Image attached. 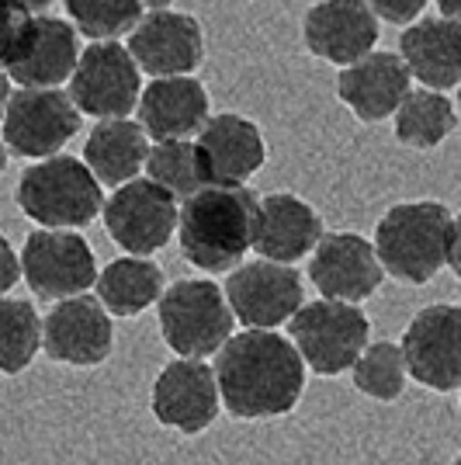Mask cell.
I'll use <instances>...</instances> for the list:
<instances>
[{
  "label": "cell",
  "instance_id": "30bf717a",
  "mask_svg": "<svg viewBox=\"0 0 461 465\" xmlns=\"http://www.w3.org/2000/svg\"><path fill=\"white\" fill-rule=\"evenodd\" d=\"M222 295L232 316L247 330H278L281 323H291V316L306 306L302 274L291 264H274V261L240 264L226 278Z\"/></svg>",
  "mask_w": 461,
  "mask_h": 465
},
{
  "label": "cell",
  "instance_id": "9c48e42d",
  "mask_svg": "<svg viewBox=\"0 0 461 465\" xmlns=\"http://www.w3.org/2000/svg\"><path fill=\"white\" fill-rule=\"evenodd\" d=\"M21 278L39 299L83 295L97 282L94 251L74 230H35L21 247Z\"/></svg>",
  "mask_w": 461,
  "mask_h": 465
},
{
  "label": "cell",
  "instance_id": "d6a6232c",
  "mask_svg": "<svg viewBox=\"0 0 461 465\" xmlns=\"http://www.w3.org/2000/svg\"><path fill=\"white\" fill-rule=\"evenodd\" d=\"M18 278H21V257L15 253L11 240L0 232V295H7V292L15 289Z\"/></svg>",
  "mask_w": 461,
  "mask_h": 465
},
{
  "label": "cell",
  "instance_id": "7a4b0ae2",
  "mask_svg": "<svg viewBox=\"0 0 461 465\" xmlns=\"http://www.w3.org/2000/svg\"><path fill=\"white\" fill-rule=\"evenodd\" d=\"M260 198L247 184H209L191 194L177 213L181 253L198 272H236L240 261L253 251V223Z\"/></svg>",
  "mask_w": 461,
  "mask_h": 465
},
{
  "label": "cell",
  "instance_id": "4dcf8cb0",
  "mask_svg": "<svg viewBox=\"0 0 461 465\" xmlns=\"http://www.w3.org/2000/svg\"><path fill=\"white\" fill-rule=\"evenodd\" d=\"M32 11L18 0H0V70H7L25 45V35L32 28Z\"/></svg>",
  "mask_w": 461,
  "mask_h": 465
},
{
  "label": "cell",
  "instance_id": "484cf974",
  "mask_svg": "<svg viewBox=\"0 0 461 465\" xmlns=\"http://www.w3.org/2000/svg\"><path fill=\"white\" fill-rule=\"evenodd\" d=\"M396 122H392V129H396V139L409 146V150H434V146H441L444 139L455 133V125H458V112H455V101L451 97L437 94V91H409L406 101L399 104V112H396Z\"/></svg>",
  "mask_w": 461,
  "mask_h": 465
},
{
  "label": "cell",
  "instance_id": "e0dca14e",
  "mask_svg": "<svg viewBox=\"0 0 461 465\" xmlns=\"http://www.w3.org/2000/svg\"><path fill=\"white\" fill-rule=\"evenodd\" d=\"M302 39L312 56L327 59L333 66H350L378 42V18L365 0H319L306 11Z\"/></svg>",
  "mask_w": 461,
  "mask_h": 465
},
{
  "label": "cell",
  "instance_id": "e575fe53",
  "mask_svg": "<svg viewBox=\"0 0 461 465\" xmlns=\"http://www.w3.org/2000/svg\"><path fill=\"white\" fill-rule=\"evenodd\" d=\"M437 11H441V18L461 21V0H437Z\"/></svg>",
  "mask_w": 461,
  "mask_h": 465
},
{
  "label": "cell",
  "instance_id": "74e56055",
  "mask_svg": "<svg viewBox=\"0 0 461 465\" xmlns=\"http://www.w3.org/2000/svg\"><path fill=\"white\" fill-rule=\"evenodd\" d=\"M21 7H28V11H45L53 0H18Z\"/></svg>",
  "mask_w": 461,
  "mask_h": 465
},
{
  "label": "cell",
  "instance_id": "6da1fadb",
  "mask_svg": "<svg viewBox=\"0 0 461 465\" xmlns=\"http://www.w3.org/2000/svg\"><path fill=\"white\" fill-rule=\"evenodd\" d=\"M215 382L230 417L270 420L299 407L306 392V361L278 330H243L215 354Z\"/></svg>",
  "mask_w": 461,
  "mask_h": 465
},
{
  "label": "cell",
  "instance_id": "f546056e",
  "mask_svg": "<svg viewBox=\"0 0 461 465\" xmlns=\"http://www.w3.org/2000/svg\"><path fill=\"white\" fill-rule=\"evenodd\" d=\"M70 25L77 35L94 42H115L118 35L132 32L139 18L146 15L139 0H63Z\"/></svg>",
  "mask_w": 461,
  "mask_h": 465
},
{
  "label": "cell",
  "instance_id": "5b68a950",
  "mask_svg": "<svg viewBox=\"0 0 461 465\" xmlns=\"http://www.w3.org/2000/svg\"><path fill=\"white\" fill-rule=\"evenodd\" d=\"M156 316H160V333L167 348L177 358H194V361L219 354L232 337V323H236L222 289L209 278L173 282L160 295Z\"/></svg>",
  "mask_w": 461,
  "mask_h": 465
},
{
  "label": "cell",
  "instance_id": "2e32d148",
  "mask_svg": "<svg viewBox=\"0 0 461 465\" xmlns=\"http://www.w3.org/2000/svg\"><path fill=\"white\" fill-rule=\"evenodd\" d=\"M150 407L160 424L181 430L188 438L209 430L222 410L215 371L194 358H173L171 365H163V371L156 375Z\"/></svg>",
  "mask_w": 461,
  "mask_h": 465
},
{
  "label": "cell",
  "instance_id": "44dd1931",
  "mask_svg": "<svg viewBox=\"0 0 461 465\" xmlns=\"http://www.w3.org/2000/svg\"><path fill=\"white\" fill-rule=\"evenodd\" d=\"M409 70L399 59V53H368L365 59L350 63L340 70L337 77V97L361 122H382L399 112V104L406 101L409 87Z\"/></svg>",
  "mask_w": 461,
  "mask_h": 465
},
{
  "label": "cell",
  "instance_id": "f1b7e54d",
  "mask_svg": "<svg viewBox=\"0 0 461 465\" xmlns=\"http://www.w3.org/2000/svg\"><path fill=\"white\" fill-rule=\"evenodd\" d=\"M406 361L403 348L392 344V341H378V344H368L361 351V358L354 361L350 379L358 392H365L368 400H378V403H392L399 400L406 389Z\"/></svg>",
  "mask_w": 461,
  "mask_h": 465
},
{
  "label": "cell",
  "instance_id": "ac0fdd59",
  "mask_svg": "<svg viewBox=\"0 0 461 465\" xmlns=\"http://www.w3.org/2000/svg\"><path fill=\"white\" fill-rule=\"evenodd\" d=\"M194 150L201 160V171L209 184H247L268 160V146L260 129L250 118L236 115V112H222V115H209L201 125V133L194 139Z\"/></svg>",
  "mask_w": 461,
  "mask_h": 465
},
{
  "label": "cell",
  "instance_id": "cb8c5ba5",
  "mask_svg": "<svg viewBox=\"0 0 461 465\" xmlns=\"http://www.w3.org/2000/svg\"><path fill=\"white\" fill-rule=\"evenodd\" d=\"M150 156V139L142 133V125L132 118H112V122H97L91 136L83 143V163L94 174L97 184L122 188L139 177Z\"/></svg>",
  "mask_w": 461,
  "mask_h": 465
},
{
  "label": "cell",
  "instance_id": "4316f807",
  "mask_svg": "<svg viewBox=\"0 0 461 465\" xmlns=\"http://www.w3.org/2000/svg\"><path fill=\"white\" fill-rule=\"evenodd\" d=\"M42 351V316L28 299L0 295V371L21 375Z\"/></svg>",
  "mask_w": 461,
  "mask_h": 465
},
{
  "label": "cell",
  "instance_id": "603a6c76",
  "mask_svg": "<svg viewBox=\"0 0 461 465\" xmlns=\"http://www.w3.org/2000/svg\"><path fill=\"white\" fill-rule=\"evenodd\" d=\"M399 59L427 91L461 87V21L420 18L399 35Z\"/></svg>",
  "mask_w": 461,
  "mask_h": 465
},
{
  "label": "cell",
  "instance_id": "d4e9b609",
  "mask_svg": "<svg viewBox=\"0 0 461 465\" xmlns=\"http://www.w3.org/2000/svg\"><path fill=\"white\" fill-rule=\"evenodd\" d=\"M97 302L108 316H139L163 295V268L146 257H118L97 272Z\"/></svg>",
  "mask_w": 461,
  "mask_h": 465
},
{
  "label": "cell",
  "instance_id": "277c9868",
  "mask_svg": "<svg viewBox=\"0 0 461 465\" xmlns=\"http://www.w3.org/2000/svg\"><path fill=\"white\" fill-rule=\"evenodd\" d=\"M18 209L39 230H80L91 226L101 209V184L77 156H49L18 177Z\"/></svg>",
  "mask_w": 461,
  "mask_h": 465
},
{
  "label": "cell",
  "instance_id": "5bb4252c",
  "mask_svg": "<svg viewBox=\"0 0 461 465\" xmlns=\"http://www.w3.org/2000/svg\"><path fill=\"white\" fill-rule=\"evenodd\" d=\"M129 56L139 70L153 80L163 77H194L205 59V35L201 25L184 11H153L142 15L129 32Z\"/></svg>",
  "mask_w": 461,
  "mask_h": 465
},
{
  "label": "cell",
  "instance_id": "7c38bea8",
  "mask_svg": "<svg viewBox=\"0 0 461 465\" xmlns=\"http://www.w3.org/2000/svg\"><path fill=\"white\" fill-rule=\"evenodd\" d=\"M399 348L413 382L434 392L461 389V306L437 302L420 310L409 320Z\"/></svg>",
  "mask_w": 461,
  "mask_h": 465
},
{
  "label": "cell",
  "instance_id": "d6986e66",
  "mask_svg": "<svg viewBox=\"0 0 461 465\" xmlns=\"http://www.w3.org/2000/svg\"><path fill=\"white\" fill-rule=\"evenodd\" d=\"M323 240V219L306 198L291 192H274L260 198L257 223H253V251L260 261L295 264L316 251Z\"/></svg>",
  "mask_w": 461,
  "mask_h": 465
},
{
  "label": "cell",
  "instance_id": "d590c367",
  "mask_svg": "<svg viewBox=\"0 0 461 465\" xmlns=\"http://www.w3.org/2000/svg\"><path fill=\"white\" fill-rule=\"evenodd\" d=\"M11 94H15V91H11V77L0 70V118H4V112H7V101H11Z\"/></svg>",
  "mask_w": 461,
  "mask_h": 465
},
{
  "label": "cell",
  "instance_id": "836d02e7",
  "mask_svg": "<svg viewBox=\"0 0 461 465\" xmlns=\"http://www.w3.org/2000/svg\"><path fill=\"white\" fill-rule=\"evenodd\" d=\"M447 268L461 278V215L451 219V240H447Z\"/></svg>",
  "mask_w": 461,
  "mask_h": 465
},
{
  "label": "cell",
  "instance_id": "9a60e30c",
  "mask_svg": "<svg viewBox=\"0 0 461 465\" xmlns=\"http://www.w3.org/2000/svg\"><path fill=\"white\" fill-rule=\"evenodd\" d=\"M309 282L333 302H365L385 282L375 243L361 232H323L309 261Z\"/></svg>",
  "mask_w": 461,
  "mask_h": 465
},
{
  "label": "cell",
  "instance_id": "4fadbf2b",
  "mask_svg": "<svg viewBox=\"0 0 461 465\" xmlns=\"http://www.w3.org/2000/svg\"><path fill=\"white\" fill-rule=\"evenodd\" d=\"M115 348V323L97 295H74L56 302L42 320V351L74 369H94Z\"/></svg>",
  "mask_w": 461,
  "mask_h": 465
},
{
  "label": "cell",
  "instance_id": "83f0119b",
  "mask_svg": "<svg viewBox=\"0 0 461 465\" xmlns=\"http://www.w3.org/2000/svg\"><path fill=\"white\" fill-rule=\"evenodd\" d=\"M142 171H146V177L153 181L156 188H163L177 202H188L191 194L209 188L201 160H198V150L188 139L184 143H153Z\"/></svg>",
  "mask_w": 461,
  "mask_h": 465
},
{
  "label": "cell",
  "instance_id": "8d00e7d4",
  "mask_svg": "<svg viewBox=\"0 0 461 465\" xmlns=\"http://www.w3.org/2000/svg\"><path fill=\"white\" fill-rule=\"evenodd\" d=\"M139 4H142L146 15H153V11H171L173 0H139Z\"/></svg>",
  "mask_w": 461,
  "mask_h": 465
},
{
  "label": "cell",
  "instance_id": "ab89813d",
  "mask_svg": "<svg viewBox=\"0 0 461 465\" xmlns=\"http://www.w3.org/2000/svg\"><path fill=\"white\" fill-rule=\"evenodd\" d=\"M455 112H458V122H461V87H458V97H455Z\"/></svg>",
  "mask_w": 461,
  "mask_h": 465
},
{
  "label": "cell",
  "instance_id": "ba28073f",
  "mask_svg": "<svg viewBox=\"0 0 461 465\" xmlns=\"http://www.w3.org/2000/svg\"><path fill=\"white\" fill-rule=\"evenodd\" d=\"M7 153L28 160H49L80 133V112L66 91L18 87L0 118Z\"/></svg>",
  "mask_w": 461,
  "mask_h": 465
},
{
  "label": "cell",
  "instance_id": "3957f363",
  "mask_svg": "<svg viewBox=\"0 0 461 465\" xmlns=\"http://www.w3.org/2000/svg\"><path fill=\"white\" fill-rule=\"evenodd\" d=\"M451 209L441 202H399L378 219L375 253L385 274L427 285L447 264V240H451Z\"/></svg>",
  "mask_w": 461,
  "mask_h": 465
},
{
  "label": "cell",
  "instance_id": "8992f818",
  "mask_svg": "<svg viewBox=\"0 0 461 465\" xmlns=\"http://www.w3.org/2000/svg\"><path fill=\"white\" fill-rule=\"evenodd\" d=\"M291 344L302 354L306 369L316 375H344L354 369L371 341V323L361 306L316 299L291 316Z\"/></svg>",
  "mask_w": 461,
  "mask_h": 465
},
{
  "label": "cell",
  "instance_id": "1f68e13d",
  "mask_svg": "<svg viewBox=\"0 0 461 465\" xmlns=\"http://www.w3.org/2000/svg\"><path fill=\"white\" fill-rule=\"evenodd\" d=\"M368 7H371V15L375 18L388 21V25H403L409 28L413 21H420V15L427 11V4L430 0H365Z\"/></svg>",
  "mask_w": 461,
  "mask_h": 465
},
{
  "label": "cell",
  "instance_id": "f35d334b",
  "mask_svg": "<svg viewBox=\"0 0 461 465\" xmlns=\"http://www.w3.org/2000/svg\"><path fill=\"white\" fill-rule=\"evenodd\" d=\"M7 171V146H4V139H0V177Z\"/></svg>",
  "mask_w": 461,
  "mask_h": 465
},
{
  "label": "cell",
  "instance_id": "52a82bcc",
  "mask_svg": "<svg viewBox=\"0 0 461 465\" xmlns=\"http://www.w3.org/2000/svg\"><path fill=\"white\" fill-rule=\"evenodd\" d=\"M142 70L135 66L129 49L122 42H91L77 59V70L70 77V101L80 115L97 122L129 118L139 108L142 94Z\"/></svg>",
  "mask_w": 461,
  "mask_h": 465
},
{
  "label": "cell",
  "instance_id": "7402d4cb",
  "mask_svg": "<svg viewBox=\"0 0 461 465\" xmlns=\"http://www.w3.org/2000/svg\"><path fill=\"white\" fill-rule=\"evenodd\" d=\"M139 125L153 143H184L201 133L209 122V94L194 77H163L142 87L139 94Z\"/></svg>",
  "mask_w": 461,
  "mask_h": 465
},
{
  "label": "cell",
  "instance_id": "8fae6325",
  "mask_svg": "<svg viewBox=\"0 0 461 465\" xmlns=\"http://www.w3.org/2000/svg\"><path fill=\"white\" fill-rule=\"evenodd\" d=\"M101 213L112 240L125 251V257H150L171 243L181 205L163 188H156L150 177H135L115 188Z\"/></svg>",
  "mask_w": 461,
  "mask_h": 465
},
{
  "label": "cell",
  "instance_id": "60d3db41",
  "mask_svg": "<svg viewBox=\"0 0 461 465\" xmlns=\"http://www.w3.org/2000/svg\"><path fill=\"white\" fill-rule=\"evenodd\" d=\"M451 465H461V455H458V459H455V462H451Z\"/></svg>",
  "mask_w": 461,
  "mask_h": 465
},
{
  "label": "cell",
  "instance_id": "ffe728a7",
  "mask_svg": "<svg viewBox=\"0 0 461 465\" xmlns=\"http://www.w3.org/2000/svg\"><path fill=\"white\" fill-rule=\"evenodd\" d=\"M80 39L77 28L66 18H53V15H39L32 18V28L25 35V45L15 56V63L4 70L18 87H32V91H59L63 80L74 77L80 59Z\"/></svg>",
  "mask_w": 461,
  "mask_h": 465
}]
</instances>
